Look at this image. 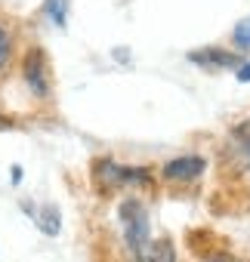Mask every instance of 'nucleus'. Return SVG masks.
Here are the masks:
<instances>
[{"label": "nucleus", "mask_w": 250, "mask_h": 262, "mask_svg": "<svg viewBox=\"0 0 250 262\" xmlns=\"http://www.w3.org/2000/svg\"><path fill=\"white\" fill-rule=\"evenodd\" d=\"M44 13L53 19V25L65 28V22H68V0H47V4H44Z\"/></svg>", "instance_id": "nucleus-9"}, {"label": "nucleus", "mask_w": 250, "mask_h": 262, "mask_svg": "<svg viewBox=\"0 0 250 262\" xmlns=\"http://www.w3.org/2000/svg\"><path fill=\"white\" fill-rule=\"evenodd\" d=\"M207 262H241V259H235L232 253H222V250H219V253H210Z\"/></svg>", "instance_id": "nucleus-11"}, {"label": "nucleus", "mask_w": 250, "mask_h": 262, "mask_svg": "<svg viewBox=\"0 0 250 262\" xmlns=\"http://www.w3.org/2000/svg\"><path fill=\"white\" fill-rule=\"evenodd\" d=\"M93 182L105 198H114L117 191H139L152 188V173L145 167H123L111 158H102L93 164Z\"/></svg>", "instance_id": "nucleus-2"}, {"label": "nucleus", "mask_w": 250, "mask_h": 262, "mask_svg": "<svg viewBox=\"0 0 250 262\" xmlns=\"http://www.w3.org/2000/svg\"><path fill=\"white\" fill-rule=\"evenodd\" d=\"M238 80H241V83H247V80H250V62H244V65L238 68Z\"/></svg>", "instance_id": "nucleus-12"}, {"label": "nucleus", "mask_w": 250, "mask_h": 262, "mask_svg": "<svg viewBox=\"0 0 250 262\" xmlns=\"http://www.w3.org/2000/svg\"><path fill=\"white\" fill-rule=\"evenodd\" d=\"M228 148H232L244 164H250V120H244V123H238V126L232 129Z\"/></svg>", "instance_id": "nucleus-7"}, {"label": "nucleus", "mask_w": 250, "mask_h": 262, "mask_svg": "<svg viewBox=\"0 0 250 262\" xmlns=\"http://www.w3.org/2000/svg\"><path fill=\"white\" fill-rule=\"evenodd\" d=\"M204 170H207V161L201 155H182V158L167 161L161 176L167 182H195L198 176H204Z\"/></svg>", "instance_id": "nucleus-4"}, {"label": "nucleus", "mask_w": 250, "mask_h": 262, "mask_svg": "<svg viewBox=\"0 0 250 262\" xmlns=\"http://www.w3.org/2000/svg\"><path fill=\"white\" fill-rule=\"evenodd\" d=\"M99 231L96 253L105 256V262H179L173 241L152 234L149 204L136 191L111 204Z\"/></svg>", "instance_id": "nucleus-1"}, {"label": "nucleus", "mask_w": 250, "mask_h": 262, "mask_svg": "<svg viewBox=\"0 0 250 262\" xmlns=\"http://www.w3.org/2000/svg\"><path fill=\"white\" fill-rule=\"evenodd\" d=\"M22 210L31 219H37L47 234H56L59 231V213H56V207H31V204H22Z\"/></svg>", "instance_id": "nucleus-8"}, {"label": "nucleus", "mask_w": 250, "mask_h": 262, "mask_svg": "<svg viewBox=\"0 0 250 262\" xmlns=\"http://www.w3.org/2000/svg\"><path fill=\"white\" fill-rule=\"evenodd\" d=\"M13 53H16V31L7 19H0V77L13 65Z\"/></svg>", "instance_id": "nucleus-6"}, {"label": "nucleus", "mask_w": 250, "mask_h": 262, "mask_svg": "<svg viewBox=\"0 0 250 262\" xmlns=\"http://www.w3.org/2000/svg\"><path fill=\"white\" fill-rule=\"evenodd\" d=\"M189 62H195V65H201V68H207V71H222V68H241L244 65V59L238 56V53H228V50H195V53H189Z\"/></svg>", "instance_id": "nucleus-5"}, {"label": "nucleus", "mask_w": 250, "mask_h": 262, "mask_svg": "<svg viewBox=\"0 0 250 262\" xmlns=\"http://www.w3.org/2000/svg\"><path fill=\"white\" fill-rule=\"evenodd\" d=\"M10 126H13V120L7 114H0V129H10Z\"/></svg>", "instance_id": "nucleus-13"}, {"label": "nucleus", "mask_w": 250, "mask_h": 262, "mask_svg": "<svg viewBox=\"0 0 250 262\" xmlns=\"http://www.w3.org/2000/svg\"><path fill=\"white\" fill-rule=\"evenodd\" d=\"M232 40H235V47H241V50H250V19H241V22L235 25V31H232Z\"/></svg>", "instance_id": "nucleus-10"}, {"label": "nucleus", "mask_w": 250, "mask_h": 262, "mask_svg": "<svg viewBox=\"0 0 250 262\" xmlns=\"http://www.w3.org/2000/svg\"><path fill=\"white\" fill-rule=\"evenodd\" d=\"M25 80L37 99L50 96V71H47V56L40 47L28 50V56H25Z\"/></svg>", "instance_id": "nucleus-3"}]
</instances>
